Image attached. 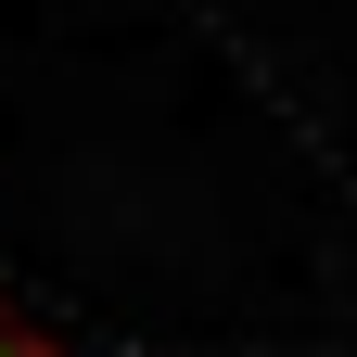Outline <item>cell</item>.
Returning <instances> with one entry per match:
<instances>
[{"mask_svg":"<svg viewBox=\"0 0 357 357\" xmlns=\"http://www.w3.org/2000/svg\"><path fill=\"white\" fill-rule=\"evenodd\" d=\"M0 357H64V344L38 332V319H13V306H0Z\"/></svg>","mask_w":357,"mask_h":357,"instance_id":"obj_1","label":"cell"}]
</instances>
